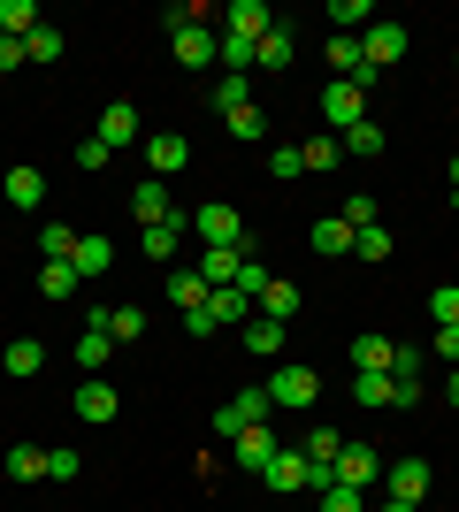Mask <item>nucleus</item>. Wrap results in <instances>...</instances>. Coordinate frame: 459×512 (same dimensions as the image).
I'll return each mask as SVG.
<instances>
[{"instance_id": "obj_1", "label": "nucleus", "mask_w": 459, "mask_h": 512, "mask_svg": "<svg viewBox=\"0 0 459 512\" xmlns=\"http://www.w3.org/2000/svg\"><path fill=\"white\" fill-rule=\"evenodd\" d=\"M261 390H268V406H276V413H314V398H322V375H314L306 360H284Z\"/></svg>"}, {"instance_id": "obj_2", "label": "nucleus", "mask_w": 459, "mask_h": 512, "mask_svg": "<svg viewBox=\"0 0 459 512\" xmlns=\"http://www.w3.org/2000/svg\"><path fill=\"white\" fill-rule=\"evenodd\" d=\"M261 482H268V490H276V497H299V490H314V497H322L329 490V467H314V459H306V451H276V459H268V467H261Z\"/></svg>"}, {"instance_id": "obj_3", "label": "nucleus", "mask_w": 459, "mask_h": 512, "mask_svg": "<svg viewBox=\"0 0 459 512\" xmlns=\"http://www.w3.org/2000/svg\"><path fill=\"white\" fill-rule=\"evenodd\" d=\"M192 230H199L207 253H238L245 245V214L230 207V199H215V207H192Z\"/></svg>"}, {"instance_id": "obj_4", "label": "nucleus", "mask_w": 459, "mask_h": 512, "mask_svg": "<svg viewBox=\"0 0 459 512\" xmlns=\"http://www.w3.org/2000/svg\"><path fill=\"white\" fill-rule=\"evenodd\" d=\"M329 482H337V490H375V482H383V451L375 444H345L337 459H329Z\"/></svg>"}, {"instance_id": "obj_5", "label": "nucleus", "mask_w": 459, "mask_h": 512, "mask_svg": "<svg viewBox=\"0 0 459 512\" xmlns=\"http://www.w3.org/2000/svg\"><path fill=\"white\" fill-rule=\"evenodd\" d=\"M383 490L398 497V505H429V490H437V474H429V459H383Z\"/></svg>"}, {"instance_id": "obj_6", "label": "nucleus", "mask_w": 459, "mask_h": 512, "mask_svg": "<svg viewBox=\"0 0 459 512\" xmlns=\"http://www.w3.org/2000/svg\"><path fill=\"white\" fill-rule=\"evenodd\" d=\"M322 123H329V138H345L352 123H368V92L345 85V77H337V85H322Z\"/></svg>"}, {"instance_id": "obj_7", "label": "nucleus", "mask_w": 459, "mask_h": 512, "mask_svg": "<svg viewBox=\"0 0 459 512\" xmlns=\"http://www.w3.org/2000/svg\"><path fill=\"white\" fill-rule=\"evenodd\" d=\"M268 413H276V406H268V390H238L230 406H215V436H222V444H230L238 428H261Z\"/></svg>"}, {"instance_id": "obj_8", "label": "nucleus", "mask_w": 459, "mask_h": 512, "mask_svg": "<svg viewBox=\"0 0 459 512\" xmlns=\"http://www.w3.org/2000/svg\"><path fill=\"white\" fill-rule=\"evenodd\" d=\"M360 62H368L375 77L391 62H406V23H368V31H360Z\"/></svg>"}, {"instance_id": "obj_9", "label": "nucleus", "mask_w": 459, "mask_h": 512, "mask_svg": "<svg viewBox=\"0 0 459 512\" xmlns=\"http://www.w3.org/2000/svg\"><path fill=\"white\" fill-rule=\"evenodd\" d=\"M276 451H284V436H276V421H261V428H238V436H230V459H238L245 474H261L268 459H276Z\"/></svg>"}, {"instance_id": "obj_10", "label": "nucleus", "mask_w": 459, "mask_h": 512, "mask_svg": "<svg viewBox=\"0 0 459 512\" xmlns=\"http://www.w3.org/2000/svg\"><path fill=\"white\" fill-rule=\"evenodd\" d=\"M115 413H123V390H115L108 375H85V383H77V421H92V428H108Z\"/></svg>"}, {"instance_id": "obj_11", "label": "nucleus", "mask_w": 459, "mask_h": 512, "mask_svg": "<svg viewBox=\"0 0 459 512\" xmlns=\"http://www.w3.org/2000/svg\"><path fill=\"white\" fill-rule=\"evenodd\" d=\"M222 31H230V39H253V46H261L268 31H276V8H268V0H230V8H222Z\"/></svg>"}, {"instance_id": "obj_12", "label": "nucleus", "mask_w": 459, "mask_h": 512, "mask_svg": "<svg viewBox=\"0 0 459 512\" xmlns=\"http://www.w3.org/2000/svg\"><path fill=\"white\" fill-rule=\"evenodd\" d=\"M169 46H176V62H184V69H215L222 31H207V23H184V31H169Z\"/></svg>"}, {"instance_id": "obj_13", "label": "nucleus", "mask_w": 459, "mask_h": 512, "mask_svg": "<svg viewBox=\"0 0 459 512\" xmlns=\"http://www.w3.org/2000/svg\"><path fill=\"white\" fill-rule=\"evenodd\" d=\"M92 138H100V146H138V138H146V130H138V107L131 100H108V107H100V130H92Z\"/></svg>"}, {"instance_id": "obj_14", "label": "nucleus", "mask_w": 459, "mask_h": 512, "mask_svg": "<svg viewBox=\"0 0 459 512\" xmlns=\"http://www.w3.org/2000/svg\"><path fill=\"white\" fill-rule=\"evenodd\" d=\"M184 161H192V138H176V130H153V138H146V176H161V184H169Z\"/></svg>"}, {"instance_id": "obj_15", "label": "nucleus", "mask_w": 459, "mask_h": 512, "mask_svg": "<svg viewBox=\"0 0 459 512\" xmlns=\"http://www.w3.org/2000/svg\"><path fill=\"white\" fill-rule=\"evenodd\" d=\"M131 214H138V222H146V230H161V222H176V207H169V184H161V176H146V184H138V192H131Z\"/></svg>"}, {"instance_id": "obj_16", "label": "nucleus", "mask_w": 459, "mask_h": 512, "mask_svg": "<svg viewBox=\"0 0 459 512\" xmlns=\"http://www.w3.org/2000/svg\"><path fill=\"white\" fill-rule=\"evenodd\" d=\"M291 54H299V46H291V31L276 23V31H268V39L253 46V77H284V69H291Z\"/></svg>"}, {"instance_id": "obj_17", "label": "nucleus", "mask_w": 459, "mask_h": 512, "mask_svg": "<svg viewBox=\"0 0 459 512\" xmlns=\"http://www.w3.org/2000/svg\"><path fill=\"white\" fill-rule=\"evenodd\" d=\"M0 192H8V207H46V176L31 161H16V169L0 176Z\"/></svg>"}, {"instance_id": "obj_18", "label": "nucleus", "mask_w": 459, "mask_h": 512, "mask_svg": "<svg viewBox=\"0 0 459 512\" xmlns=\"http://www.w3.org/2000/svg\"><path fill=\"white\" fill-rule=\"evenodd\" d=\"M306 245H314L322 260H345L352 253V222H345V214H322V222L306 230Z\"/></svg>"}, {"instance_id": "obj_19", "label": "nucleus", "mask_w": 459, "mask_h": 512, "mask_svg": "<svg viewBox=\"0 0 459 512\" xmlns=\"http://www.w3.org/2000/svg\"><path fill=\"white\" fill-rule=\"evenodd\" d=\"M398 344L391 337H352V375H391Z\"/></svg>"}, {"instance_id": "obj_20", "label": "nucleus", "mask_w": 459, "mask_h": 512, "mask_svg": "<svg viewBox=\"0 0 459 512\" xmlns=\"http://www.w3.org/2000/svg\"><path fill=\"white\" fill-rule=\"evenodd\" d=\"M138 253L153 260V268H176V253H184V222H161V230L138 237Z\"/></svg>"}, {"instance_id": "obj_21", "label": "nucleus", "mask_w": 459, "mask_h": 512, "mask_svg": "<svg viewBox=\"0 0 459 512\" xmlns=\"http://www.w3.org/2000/svg\"><path fill=\"white\" fill-rule=\"evenodd\" d=\"M0 367H8L16 383H31V375H39V367H46V344H39V337H16V344H8V352H0Z\"/></svg>"}, {"instance_id": "obj_22", "label": "nucleus", "mask_w": 459, "mask_h": 512, "mask_svg": "<svg viewBox=\"0 0 459 512\" xmlns=\"http://www.w3.org/2000/svg\"><path fill=\"white\" fill-rule=\"evenodd\" d=\"M337 146H345L352 161H375V153H391V138H383V123H375V115H368V123H352L345 138H337Z\"/></svg>"}, {"instance_id": "obj_23", "label": "nucleus", "mask_w": 459, "mask_h": 512, "mask_svg": "<svg viewBox=\"0 0 459 512\" xmlns=\"http://www.w3.org/2000/svg\"><path fill=\"white\" fill-rule=\"evenodd\" d=\"M169 306H176V314H199V306H207V283H199V268H169Z\"/></svg>"}, {"instance_id": "obj_24", "label": "nucleus", "mask_w": 459, "mask_h": 512, "mask_svg": "<svg viewBox=\"0 0 459 512\" xmlns=\"http://www.w3.org/2000/svg\"><path fill=\"white\" fill-rule=\"evenodd\" d=\"M69 268H77V283H85V276H108V268H115V245H108V237H77V260H69Z\"/></svg>"}, {"instance_id": "obj_25", "label": "nucleus", "mask_w": 459, "mask_h": 512, "mask_svg": "<svg viewBox=\"0 0 459 512\" xmlns=\"http://www.w3.org/2000/svg\"><path fill=\"white\" fill-rule=\"evenodd\" d=\"M245 352H261V360H276V352H284V321L253 314V321H245Z\"/></svg>"}, {"instance_id": "obj_26", "label": "nucleus", "mask_w": 459, "mask_h": 512, "mask_svg": "<svg viewBox=\"0 0 459 512\" xmlns=\"http://www.w3.org/2000/svg\"><path fill=\"white\" fill-rule=\"evenodd\" d=\"M352 406H398V383H391V375H352Z\"/></svg>"}, {"instance_id": "obj_27", "label": "nucleus", "mask_w": 459, "mask_h": 512, "mask_svg": "<svg viewBox=\"0 0 459 512\" xmlns=\"http://www.w3.org/2000/svg\"><path fill=\"white\" fill-rule=\"evenodd\" d=\"M69 291H77V268H69V260H46V268H39V299H46V306H62Z\"/></svg>"}, {"instance_id": "obj_28", "label": "nucleus", "mask_w": 459, "mask_h": 512, "mask_svg": "<svg viewBox=\"0 0 459 512\" xmlns=\"http://www.w3.org/2000/svg\"><path fill=\"white\" fill-rule=\"evenodd\" d=\"M261 314H268V321H291V314H299V283L268 276V291H261Z\"/></svg>"}, {"instance_id": "obj_29", "label": "nucleus", "mask_w": 459, "mask_h": 512, "mask_svg": "<svg viewBox=\"0 0 459 512\" xmlns=\"http://www.w3.org/2000/svg\"><path fill=\"white\" fill-rule=\"evenodd\" d=\"M39 31V8L31 0H0V39H31Z\"/></svg>"}, {"instance_id": "obj_30", "label": "nucleus", "mask_w": 459, "mask_h": 512, "mask_svg": "<svg viewBox=\"0 0 459 512\" xmlns=\"http://www.w3.org/2000/svg\"><path fill=\"white\" fill-rule=\"evenodd\" d=\"M8 482H46V444H16L8 451Z\"/></svg>"}, {"instance_id": "obj_31", "label": "nucleus", "mask_w": 459, "mask_h": 512, "mask_svg": "<svg viewBox=\"0 0 459 512\" xmlns=\"http://www.w3.org/2000/svg\"><path fill=\"white\" fill-rule=\"evenodd\" d=\"M62 31H54V23H39V31H31V39H23V54H31V62H39V69H54V62H62Z\"/></svg>"}, {"instance_id": "obj_32", "label": "nucleus", "mask_w": 459, "mask_h": 512, "mask_svg": "<svg viewBox=\"0 0 459 512\" xmlns=\"http://www.w3.org/2000/svg\"><path fill=\"white\" fill-rule=\"evenodd\" d=\"M215 62H222V77H253V39H230V31H222Z\"/></svg>"}, {"instance_id": "obj_33", "label": "nucleus", "mask_w": 459, "mask_h": 512, "mask_svg": "<svg viewBox=\"0 0 459 512\" xmlns=\"http://www.w3.org/2000/svg\"><path fill=\"white\" fill-rule=\"evenodd\" d=\"M299 161H306V176H322V169H337V161H345V146L322 130V138H306V146H299Z\"/></svg>"}, {"instance_id": "obj_34", "label": "nucleus", "mask_w": 459, "mask_h": 512, "mask_svg": "<svg viewBox=\"0 0 459 512\" xmlns=\"http://www.w3.org/2000/svg\"><path fill=\"white\" fill-rule=\"evenodd\" d=\"M77 237H85V230H69V222H46V230H39V253H46V260H77Z\"/></svg>"}, {"instance_id": "obj_35", "label": "nucleus", "mask_w": 459, "mask_h": 512, "mask_svg": "<svg viewBox=\"0 0 459 512\" xmlns=\"http://www.w3.org/2000/svg\"><path fill=\"white\" fill-rule=\"evenodd\" d=\"M222 123H230L238 146H261V138H268V115H261V107H238V115H222Z\"/></svg>"}, {"instance_id": "obj_36", "label": "nucleus", "mask_w": 459, "mask_h": 512, "mask_svg": "<svg viewBox=\"0 0 459 512\" xmlns=\"http://www.w3.org/2000/svg\"><path fill=\"white\" fill-rule=\"evenodd\" d=\"M352 260H391V230H383V222L352 230Z\"/></svg>"}, {"instance_id": "obj_37", "label": "nucleus", "mask_w": 459, "mask_h": 512, "mask_svg": "<svg viewBox=\"0 0 459 512\" xmlns=\"http://www.w3.org/2000/svg\"><path fill=\"white\" fill-rule=\"evenodd\" d=\"M238 107H253V77H222L215 85V115H238Z\"/></svg>"}, {"instance_id": "obj_38", "label": "nucleus", "mask_w": 459, "mask_h": 512, "mask_svg": "<svg viewBox=\"0 0 459 512\" xmlns=\"http://www.w3.org/2000/svg\"><path fill=\"white\" fill-rule=\"evenodd\" d=\"M429 321H437V329H459V283H437V291H429Z\"/></svg>"}, {"instance_id": "obj_39", "label": "nucleus", "mask_w": 459, "mask_h": 512, "mask_svg": "<svg viewBox=\"0 0 459 512\" xmlns=\"http://www.w3.org/2000/svg\"><path fill=\"white\" fill-rule=\"evenodd\" d=\"M230 276H238V253H199V283L207 291H222Z\"/></svg>"}, {"instance_id": "obj_40", "label": "nucleus", "mask_w": 459, "mask_h": 512, "mask_svg": "<svg viewBox=\"0 0 459 512\" xmlns=\"http://www.w3.org/2000/svg\"><path fill=\"white\" fill-rule=\"evenodd\" d=\"M108 337H115V344L146 337V306H115V314H108Z\"/></svg>"}, {"instance_id": "obj_41", "label": "nucleus", "mask_w": 459, "mask_h": 512, "mask_svg": "<svg viewBox=\"0 0 459 512\" xmlns=\"http://www.w3.org/2000/svg\"><path fill=\"white\" fill-rule=\"evenodd\" d=\"M337 214H345L352 230H368L375 214H383V199H375V192H352V199H337Z\"/></svg>"}, {"instance_id": "obj_42", "label": "nucleus", "mask_w": 459, "mask_h": 512, "mask_svg": "<svg viewBox=\"0 0 459 512\" xmlns=\"http://www.w3.org/2000/svg\"><path fill=\"white\" fill-rule=\"evenodd\" d=\"M306 459H314V467H329V459H337V451H345V436H337V428H314V436H306Z\"/></svg>"}, {"instance_id": "obj_43", "label": "nucleus", "mask_w": 459, "mask_h": 512, "mask_svg": "<svg viewBox=\"0 0 459 512\" xmlns=\"http://www.w3.org/2000/svg\"><path fill=\"white\" fill-rule=\"evenodd\" d=\"M268 176H276V184H291V176H306L299 146H276V153H268Z\"/></svg>"}, {"instance_id": "obj_44", "label": "nucleus", "mask_w": 459, "mask_h": 512, "mask_svg": "<svg viewBox=\"0 0 459 512\" xmlns=\"http://www.w3.org/2000/svg\"><path fill=\"white\" fill-rule=\"evenodd\" d=\"M77 474H85L77 451H46V482H77Z\"/></svg>"}, {"instance_id": "obj_45", "label": "nucleus", "mask_w": 459, "mask_h": 512, "mask_svg": "<svg viewBox=\"0 0 459 512\" xmlns=\"http://www.w3.org/2000/svg\"><path fill=\"white\" fill-rule=\"evenodd\" d=\"M322 512H368V490H337V482H329V490H322Z\"/></svg>"}, {"instance_id": "obj_46", "label": "nucleus", "mask_w": 459, "mask_h": 512, "mask_svg": "<svg viewBox=\"0 0 459 512\" xmlns=\"http://www.w3.org/2000/svg\"><path fill=\"white\" fill-rule=\"evenodd\" d=\"M77 169H85V176L108 169V146H100V138H85V146H77Z\"/></svg>"}, {"instance_id": "obj_47", "label": "nucleus", "mask_w": 459, "mask_h": 512, "mask_svg": "<svg viewBox=\"0 0 459 512\" xmlns=\"http://www.w3.org/2000/svg\"><path fill=\"white\" fill-rule=\"evenodd\" d=\"M31 62V54H23V39H0V77H8V69H23Z\"/></svg>"}, {"instance_id": "obj_48", "label": "nucleus", "mask_w": 459, "mask_h": 512, "mask_svg": "<svg viewBox=\"0 0 459 512\" xmlns=\"http://www.w3.org/2000/svg\"><path fill=\"white\" fill-rule=\"evenodd\" d=\"M437 352H444V360L459 367V329H437Z\"/></svg>"}, {"instance_id": "obj_49", "label": "nucleus", "mask_w": 459, "mask_h": 512, "mask_svg": "<svg viewBox=\"0 0 459 512\" xmlns=\"http://www.w3.org/2000/svg\"><path fill=\"white\" fill-rule=\"evenodd\" d=\"M444 398H452V406H459V367H452V383H444Z\"/></svg>"}, {"instance_id": "obj_50", "label": "nucleus", "mask_w": 459, "mask_h": 512, "mask_svg": "<svg viewBox=\"0 0 459 512\" xmlns=\"http://www.w3.org/2000/svg\"><path fill=\"white\" fill-rule=\"evenodd\" d=\"M452 207H459V153H452Z\"/></svg>"}]
</instances>
